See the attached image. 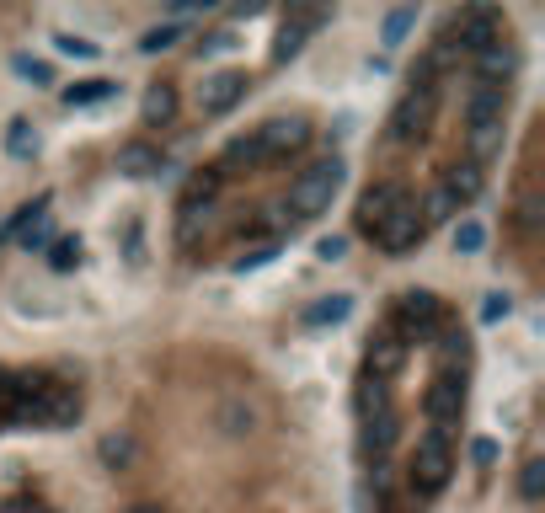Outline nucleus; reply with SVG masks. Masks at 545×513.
Segmentation results:
<instances>
[{"mask_svg": "<svg viewBox=\"0 0 545 513\" xmlns=\"http://www.w3.org/2000/svg\"><path fill=\"white\" fill-rule=\"evenodd\" d=\"M503 118H508V91L471 81V91H465V150H471V166L497 161V150H503Z\"/></svg>", "mask_w": 545, "mask_h": 513, "instance_id": "f257e3e1", "label": "nucleus"}, {"mask_svg": "<svg viewBox=\"0 0 545 513\" xmlns=\"http://www.w3.org/2000/svg\"><path fill=\"white\" fill-rule=\"evenodd\" d=\"M342 177H348V166H342L337 155H326V161L305 166L300 177L289 182L284 209L294 214V220H316V214H326V209H332V198H337V188H342Z\"/></svg>", "mask_w": 545, "mask_h": 513, "instance_id": "f03ea898", "label": "nucleus"}, {"mask_svg": "<svg viewBox=\"0 0 545 513\" xmlns=\"http://www.w3.org/2000/svg\"><path fill=\"white\" fill-rule=\"evenodd\" d=\"M439 97H444V86H407V91H401V102L391 107L385 139H391V145H417V139H423V134L433 129Z\"/></svg>", "mask_w": 545, "mask_h": 513, "instance_id": "7ed1b4c3", "label": "nucleus"}, {"mask_svg": "<svg viewBox=\"0 0 545 513\" xmlns=\"http://www.w3.org/2000/svg\"><path fill=\"white\" fill-rule=\"evenodd\" d=\"M449 471H455V444H449V433L428 428L423 439H417V449H412V471H407L412 492L417 497H439L449 487Z\"/></svg>", "mask_w": 545, "mask_h": 513, "instance_id": "20e7f679", "label": "nucleus"}, {"mask_svg": "<svg viewBox=\"0 0 545 513\" xmlns=\"http://www.w3.org/2000/svg\"><path fill=\"white\" fill-rule=\"evenodd\" d=\"M423 412H428L433 433H455L460 412H465V369H439V375L428 380Z\"/></svg>", "mask_w": 545, "mask_h": 513, "instance_id": "39448f33", "label": "nucleus"}, {"mask_svg": "<svg viewBox=\"0 0 545 513\" xmlns=\"http://www.w3.org/2000/svg\"><path fill=\"white\" fill-rule=\"evenodd\" d=\"M439 321H444L439 300H433L428 289H407V294L396 300V321H391V332L412 348V342H428L433 332H439Z\"/></svg>", "mask_w": 545, "mask_h": 513, "instance_id": "423d86ee", "label": "nucleus"}, {"mask_svg": "<svg viewBox=\"0 0 545 513\" xmlns=\"http://www.w3.org/2000/svg\"><path fill=\"white\" fill-rule=\"evenodd\" d=\"M497 33H503L497 11H487V6H465V11H455V17L444 22L439 38H449V49H455V54H476L481 43H492Z\"/></svg>", "mask_w": 545, "mask_h": 513, "instance_id": "0eeeda50", "label": "nucleus"}, {"mask_svg": "<svg viewBox=\"0 0 545 513\" xmlns=\"http://www.w3.org/2000/svg\"><path fill=\"white\" fill-rule=\"evenodd\" d=\"M257 145H262V161H294V155H305L310 145V123L305 118H268L257 123Z\"/></svg>", "mask_w": 545, "mask_h": 513, "instance_id": "6e6552de", "label": "nucleus"}, {"mask_svg": "<svg viewBox=\"0 0 545 513\" xmlns=\"http://www.w3.org/2000/svg\"><path fill=\"white\" fill-rule=\"evenodd\" d=\"M423 236H428V225H423V209H417V198L407 193V198H401V204L391 209V220H385V225H380V230H375V236H369V241H375L380 252H412V246L423 241Z\"/></svg>", "mask_w": 545, "mask_h": 513, "instance_id": "1a4fd4ad", "label": "nucleus"}, {"mask_svg": "<svg viewBox=\"0 0 545 513\" xmlns=\"http://www.w3.org/2000/svg\"><path fill=\"white\" fill-rule=\"evenodd\" d=\"M401 198H407V182L401 177H380V182H369L364 193H358V230H364V236H375V230L391 220V209L401 204Z\"/></svg>", "mask_w": 545, "mask_h": 513, "instance_id": "9d476101", "label": "nucleus"}, {"mask_svg": "<svg viewBox=\"0 0 545 513\" xmlns=\"http://www.w3.org/2000/svg\"><path fill=\"white\" fill-rule=\"evenodd\" d=\"M246 70H214V75H204V86H198V113L204 118H225L230 107H236L241 97H246Z\"/></svg>", "mask_w": 545, "mask_h": 513, "instance_id": "9b49d317", "label": "nucleus"}, {"mask_svg": "<svg viewBox=\"0 0 545 513\" xmlns=\"http://www.w3.org/2000/svg\"><path fill=\"white\" fill-rule=\"evenodd\" d=\"M471 70H476V81L481 86H503L508 91V81H513V70H519V49L497 33L492 43H481V49L471 54Z\"/></svg>", "mask_w": 545, "mask_h": 513, "instance_id": "f8f14e48", "label": "nucleus"}, {"mask_svg": "<svg viewBox=\"0 0 545 513\" xmlns=\"http://www.w3.org/2000/svg\"><path fill=\"white\" fill-rule=\"evenodd\" d=\"M401 364H407V342H401L396 332H375L369 337V348H364V375H375L391 385L401 375Z\"/></svg>", "mask_w": 545, "mask_h": 513, "instance_id": "ddd939ff", "label": "nucleus"}, {"mask_svg": "<svg viewBox=\"0 0 545 513\" xmlns=\"http://www.w3.org/2000/svg\"><path fill=\"white\" fill-rule=\"evenodd\" d=\"M214 428H220L225 439H252V433L262 428L257 401H246L241 391L236 396H220V407H214Z\"/></svg>", "mask_w": 545, "mask_h": 513, "instance_id": "4468645a", "label": "nucleus"}, {"mask_svg": "<svg viewBox=\"0 0 545 513\" xmlns=\"http://www.w3.org/2000/svg\"><path fill=\"white\" fill-rule=\"evenodd\" d=\"M326 22V11H289L284 22H278V38H273V59H294L305 49V38L316 33Z\"/></svg>", "mask_w": 545, "mask_h": 513, "instance_id": "2eb2a0df", "label": "nucleus"}, {"mask_svg": "<svg viewBox=\"0 0 545 513\" xmlns=\"http://www.w3.org/2000/svg\"><path fill=\"white\" fill-rule=\"evenodd\" d=\"M268 161H262V145H257V129H246V134H236L230 145L220 150V161H214V171L220 177H241V171H262Z\"/></svg>", "mask_w": 545, "mask_h": 513, "instance_id": "dca6fc26", "label": "nucleus"}, {"mask_svg": "<svg viewBox=\"0 0 545 513\" xmlns=\"http://www.w3.org/2000/svg\"><path fill=\"white\" fill-rule=\"evenodd\" d=\"M396 439H401V412L396 407L380 412V417H369V423H364V460L385 465V460H391V449H396Z\"/></svg>", "mask_w": 545, "mask_h": 513, "instance_id": "f3484780", "label": "nucleus"}, {"mask_svg": "<svg viewBox=\"0 0 545 513\" xmlns=\"http://www.w3.org/2000/svg\"><path fill=\"white\" fill-rule=\"evenodd\" d=\"M97 460H102V471H134L139 465V439L129 428H113V433H102L97 439Z\"/></svg>", "mask_w": 545, "mask_h": 513, "instance_id": "a211bd4d", "label": "nucleus"}, {"mask_svg": "<svg viewBox=\"0 0 545 513\" xmlns=\"http://www.w3.org/2000/svg\"><path fill=\"white\" fill-rule=\"evenodd\" d=\"M118 171L123 177H150V171H161V150L145 145V139H129V145H118Z\"/></svg>", "mask_w": 545, "mask_h": 513, "instance_id": "6ab92c4d", "label": "nucleus"}, {"mask_svg": "<svg viewBox=\"0 0 545 513\" xmlns=\"http://www.w3.org/2000/svg\"><path fill=\"white\" fill-rule=\"evenodd\" d=\"M107 97H118V81H107V75H91V81H75V86L59 91V102L65 107H97Z\"/></svg>", "mask_w": 545, "mask_h": 513, "instance_id": "aec40b11", "label": "nucleus"}, {"mask_svg": "<svg viewBox=\"0 0 545 513\" xmlns=\"http://www.w3.org/2000/svg\"><path fill=\"white\" fill-rule=\"evenodd\" d=\"M396 401H391V385L375 380V375H358V423H369V417H380V412H391Z\"/></svg>", "mask_w": 545, "mask_h": 513, "instance_id": "412c9836", "label": "nucleus"}, {"mask_svg": "<svg viewBox=\"0 0 545 513\" xmlns=\"http://www.w3.org/2000/svg\"><path fill=\"white\" fill-rule=\"evenodd\" d=\"M439 188L449 193V198H455V204L465 209V204H471V198L481 193V166H471V161H460V166H449L444 171V182H439Z\"/></svg>", "mask_w": 545, "mask_h": 513, "instance_id": "4be33fe9", "label": "nucleus"}, {"mask_svg": "<svg viewBox=\"0 0 545 513\" xmlns=\"http://www.w3.org/2000/svg\"><path fill=\"white\" fill-rule=\"evenodd\" d=\"M433 353H439V369H465L471 342H465L460 326H439V332H433Z\"/></svg>", "mask_w": 545, "mask_h": 513, "instance_id": "5701e85b", "label": "nucleus"}, {"mask_svg": "<svg viewBox=\"0 0 545 513\" xmlns=\"http://www.w3.org/2000/svg\"><path fill=\"white\" fill-rule=\"evenodd\" d=\"M139 113H145L150 129H166V123L177 118V86H150V91H145V107H139Z\"/></svg>", "mask_w": 545, "mask_h": 513, "instance_id": "b1692460", "label": "nucleus"}, {"mask_svg": "<svg viewBox=\"0 0 545 513\" xmlns=\"http://www.w3.org/2000/svg\"><path fill=\"white\" fill-rule=\"evenodd\" d=\"M348 316H353V294H326L305 310V326H342Z\"/></svg>", "mask_w": 545, "mask_h": 513, "instance_id": "393cba45", "label": "nucleus"}, {"mask_svg": "<svg viewBox=\"0 0 545 513\" xmlns=\"http://www.w3.org/2000/svg\"><path fill=\"white\" fill-rule=\"evenodd\" d=\"M6 155H11V161H33V155H38V129H33V118H11V123H6Z\"/></svg>", "mask_w": 545, "mask_h": 513, "instance_id": "a878e982", "label": "nucleus"}, {"mask_svg": "<svg viewBox=\"0 0 545 513\" xmlns=\"http://www.w3.org/2000/svg\"><path fill=\"white\" fill-rule=\"evenodd\" d=\"M412 27H417V6H396V11H385V22H380V43H385V49H401V43L412 38Z\"/></svg>", "mask_w": 545, "mask_h": 513, "instance_id": "bb28decb", "label": "nucleus"}, {"mask_svg": "<svg viewBox=\"0 0 545 513\" xmlns=\"http://www.w3.org/2000/svg\"><path fill=\"white\" fill-rule=\"evenodd\" d=\"M49 204H54V193H38V198H27V204H22L17 214H11V220H6V225H0V241H11V236H22V230H27V225H33V220H38V214H43V209H49Z\"/></svg>", "mask_w": 545, "mask_h": 513, "instance_id": "cd10ccee", "label": "nucleus"}, {"mask_svg": "<svg viewBox=\"0 0 545 513\" xmlns=\"http://www.w3.org/2000/svg\"><path fill=\"white\" fill-rule=\"evenodd\" d=\"M449 241H455V252H460V257H476L481 246H487V225H481V220H455Z\"/></svg>", "mask_w": 545, "mask_h": 513, "instance_id": "c85d7f7f", "label": "nucleus"}, {"mask_svg": "<svg viewBox=\"0 0 545 513\" xmlns=\"http://www.w3.org/2000/svg\"><path fill=\"white\" fill-rule=\"evenodd\" d=\"M417 209H423V225H428V230H433V225H449V220L460 214V204H455V198H449L444 188H433Z\"/></svg>", "mask_w": 545, "mask_h": 513, "instance_id": "c756f323", "label": "nucleus"}, {"mask_svg": "<svg viewBox=\"0 0 545 513\" xmlns=\"http://www.w3.org/2000/svg\"><path fill=\"white\" fill-rule=\"evenodd\" d=\"M54 49L70 54V59H102V43H91L81 33H54Z\"/></svg>", "mask_w": 545, "mask_h": 513, "instance_id": "7c9ffc66", "label": "nucleus"}, {"mask_svg": "<svg viewBox=\"0 0 545 513\" xmlns=\"http://www.w3.org/2000/svg\"><path fill=\"white\" fill-rule=\"evenodd\" d=\"M75 262H81V241H75V236H59V241L49 246V268H54V273H70Z\"/></svg>", "mask_w": 545, "mask_h": 513, "instance_id": "2f4dec72", "label": "nucleus"}, {"mask_svg": "<svg viewBox=\"0 0 545 513\" xmlns=\"http://www.w3.org/2000/svg\"><path fill=\"white\" fill-rule=\"evenodd\" d=\"M11 70L22 75V81H38V86H54V70L43 65V59H33V54H11Z\"/></svg>", "mask_w": 545, "mask_h": 513, "instance_id": "473e14b6", "label": "nucleus"}, {"mask_svg": "<svg viewBox=\"0 0 545 513\" xmlns=\"http://www.w3.org/2000/svg\"><path fill=\"white\" fill-rule=\"evenodd\" d=\"M22 246H27V252H49V246H54V225H49V214H38V220L22 230Z\"/></svg>", "mask_w": 545, "mask_h": 513, "instance_id": "72a5a7b5", "label": "nucleus"}, {"mask_svg": "<svg viewBox=\"0 0 545 513\" xmlns=\"http://www.w3.org/2000/svg\"><path fill=\"white\" fill-rule=\"evenodd\" d=\"M177 38H182V27H177V22H161V27H150V33L139 38V49H145V54H161V49H171Z\"/></svg>", "mask_w": 545, "mask_h": 513, "instance_id": "f704fd0d", "label": "nucleus"}, {"mask_svg": "<svg viewBox=\"0 0 545 513\" xmlns=\"http://www.w3.org/2000/svg\"><path fill=\"white\" fill-rule=\"evenodd\" d=\"M230 43H236V33H230V27H214V33H204V38H198V54H225L230 49Z\"/></svg>", "mask_w": 545, "mask_h": 513, "instance_id": "c9c22d12", "label": "nucleus"}, {"mask_svg": "<svg viewBox=\"0 0 545 513\" xmlns=\"http://www.w3.org/2000/svg\"><path fill=\"white\" fill-rule=\"evenodd\" d=\"M508 310H513L508 294H487V300H481V321L497 326V321H508Z\"/></svg>", "mask_w": 545, "mask_h": 513, "instance_id": "e433bc0d", "label": "nucleus"}, {"mask_svg": "<svg viewBox=\"0 0 545 513\" xmlns=\"http://www.w3.org/2000/svg\"><path fill=\"white\" fill-rule=\"evenodd\" d=\"M273 257H278V246H252V252H241L236 262H230V268L246 273V268H262V262H273Z\"/></svg>", "mask_w": 545, "mask_h": 513, "instance_id": "4c0bfd02", "label": "nucleus"}, {"mask_svg": "<svg viewBox=\"0 0 545 513\" xmlns=\"http://www.w3.org/2000/svg\"><path fill=\"white\" fill-rule=\"evenodd\" d=\"M519 492H524V503H540V460H529V465H524Z\"/></svg>", "mask_w": 545, "mask_h": 513, "instance_id": "58836bf2", "label": "nucleus"}, {"mask_svg": "<svg viewBox=\"0 0 545 513\" xmlns=\"http://www.w3.org/2000/svg\"><path fill=\"white\" fill-rule=\"evenodd\" d=\"M342 252H348V236H321L316 241V257H326V262H337Z\"/></svg>", "mask_w": 545, "mask_h": 513, "instance_id": "ea45409f", "label": "nucleus"}, {"mask_svg": "<svg viewBox=\"0 0 545 513\" xmlns=\"http://www.w3.org/2000/svg\"><path fill=\"white\" fill-rule=\"evenodd\" d=\"M471 460L481 465V471H487V465H497V444H492V439H476V444H471Z\"/></svg>", "mask_w": 545, "mask_h": 513, "instance_id": "a19ab883", "label": "nucleus"}, {"mask_svg": "<svg viewBox=\"0 0 545 513\" xmlns=\"http://www.w3.org/2000/svg\"><path fill=\"white\" fill-rule=\"evenodd\" d=\"M11 375H17V369H0V423H6V412H11Z\"/></svg>", "mask_w": 545, "mask_h": 513, "instance_id": "79ce46f5", "label": "nucleus"}, {"mask_svg": "<svg viewBox=\"0 0 545 513\" xmlns=\"http://www.w3.org/2000/svg\"><path fill=\"white\" fill-rule=\"evenodd\" d=\"M123 513H161L155 503H134V508H123Z\"/></svg>", "mask_w": 545, "mask_h": 513, "instance_id": "37998d69", "label": "nucleus"}, {"mask_svg": "<svg viewBox=\"0 0 545 513\" xmlns=\"http://www.w3.org/2000/svg\"><path fill=\"white\" fill-rule=\"evenodd\" d=\"M33 513H54V508H33Z\"/></svg>", "mask_w": 545, "mask_h": 513, "instance_id": "c03bdc74", "label": "nucleus"}]
</instances>
